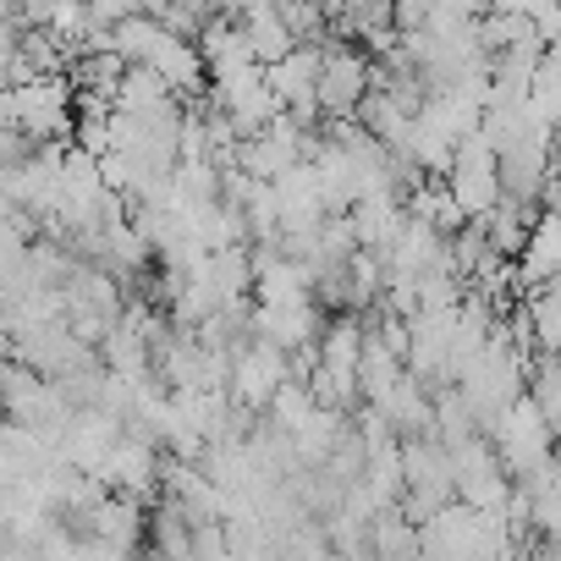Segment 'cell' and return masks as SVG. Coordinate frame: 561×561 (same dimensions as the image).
<instances>
[{
    "label": "cell",
    "mask_w": 561,
    "mask_h": 561,
    "mask_svg": "<svg viewBox=\"0 0 561 561\" xmlns=\"http://www.w3.org/2000/svg\"><path fill=\"white\" fill-rule=\"evenodd\" d=\"M490 440H495V451L506 457V468L517 473V479H528L539 462H550L556 451H561V435H556V424H550V413L523 391L501 419H495V430H490Z\"/></svg>",
    "instance_id": "7a4b0ae2"
},
{
    "label": "cell",
    "mask_w": 561,
    "mask_h": 561,
    "mask_svg": "<svg viewBox=\"0 0 561 561\" xmlns=\"http://www.w3.org/2000/svg\"><path fill=\"white\" fill-rule=\"evenodd\" d=\"M375 89V56L353 34L325 39V67H320V105L325 116H358V105Z\"/></svg>",
    "instance_id": "3957f363"
},
{
    "label": "cell",
    "mask_w": 561,
    "mask_h": 561,
    "mask_svg": "<svg viewBox=\"0 0 561 561\" xmlns=\"http://www.w3.org/2000/svg\"><path fill=\"white\" fill-rule=\"evenodd\" d=\"M320 67H325V39H304L298 50H287L280 61H270V83H275V94H280V111H293V116L309 122V127L325 122Z\"/></svg>",
    "instance_id": "277c9868"
},
{
    "label": "cell",
    "mask_w": 561,
    "mask_h": 561,
    "mask_svg": "<svg viewBox=\"0 0 561 561\" xmlns=\"http://www.w3.org/2000/svg\"><path fill=\"white\" fill-rule=\"evenodd\" d=\"M523 304H528L539 353H561V275H556V280H539V287H528Z\"/></svg>",
    "instance_id": "8992f818"
},
{
    "label": "cell",
    "mask_w": 561,
    "mask_h": 561,
    "mask_svg": "<svg viewBox=\"0 0 561 561\" xmlns=\"http://www.w3.org/2000/svg\"><path fill=\"white\" fill-rule=\"evenodd\" d=\"M517 275H523V287H539V280L561 275V209H539L528 248L517 253Z\"/></svg>",
    "instance_id": "5b68a950"
},
{
    "label": "cell",
    "mask_w": 561,
    "mask_h": 561,
    "mask_svg": "<svg viewBox=\"0 0 561 561\" xmlns=\"http://www.w3.org/2000/svg\"><path fill=\"white\" fill-rule=\"evenodd\" d=\"M0 127H23L34 133L39 144L45 138H67L72 144V127H78V83L67 72H39L28 83H7V105H0Z\"/></svg>",
    "instance_id": "6da1fadb"
},
{
    "label": "cell",
    "mask_w": 561,
    "mask_h": 561,
    "mask_svg": "<svg viewBox=\"0 0 561 561\" xmlns=\"http://www.w3.org/2000/svg\"><path fill=\"white\" fill-rule=\"evenodd\" d=\"M94 7V18L100 23H122V18H138V12H149L154 0H89Z\"/></svg>",
    "instance_id": "52a82bcc"
}]
</instances>
